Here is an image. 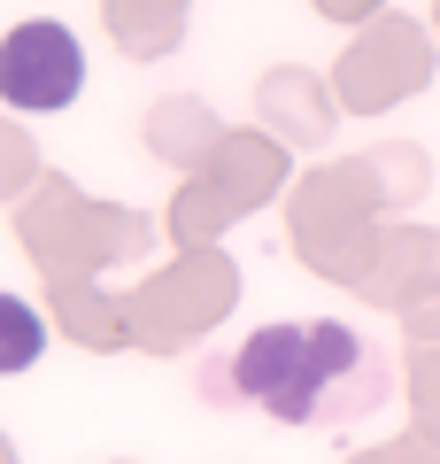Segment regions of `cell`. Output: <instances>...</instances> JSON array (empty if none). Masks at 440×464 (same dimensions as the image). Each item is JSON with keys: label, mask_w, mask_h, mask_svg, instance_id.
<instances>
[{"label": "cell", "mask_w": 440, "mask_h": 464, "mask_svg": "<svg viewBox=\"0 0 440 464\" xmlns=\"http://www.w3.org/2000/svg\"><path fill=\"white\" fill-rule=\"evenodd\" d=\"M216 402H255L278 426H348L394 395V372L371 341H356L332 317L310 325H263L209 372Z\"/></svg>", "instance_id": "obj_1"}, {"label": "cell", "mask_w": 440, "mask_h": 464, "mask_svg": "<svg viewBox=\"0 0 440 464\" xmlns=\"http://www.w3.org/2000/svg\"><path fill=\"white\" fill-rule=\"evenodd\" d=\"M85 93V47L62 24H16L0 39V101L16 116H54Z\"/></svg>", "instance_id": "obj_2"}, {"label": "cell", "mask_w": 440, "mask_h": 464, "mask_svg": "<svg viewBox=\"0 0 440 464\" xmlns=\"http://www.w3.org/2000/svg\"><path fill=\"white\" fill-rule=\"evenodd\" d=\"M39 348H47V325L24 295H0V372H24L39 364Z\"/></svg>", "instance_id": "obj_3"}]
</instances>
